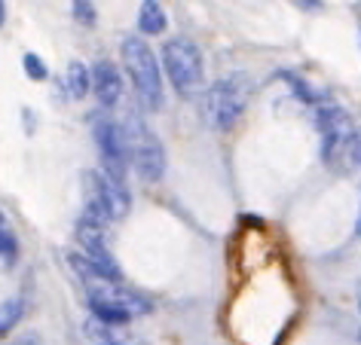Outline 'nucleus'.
Returning a JSON list of instances; mask_svg holds the SVG:
<instances>
[{
	"mask_svg": "<svg viewBox=\"0 0 361 345\" xmlns=\"http://www.w3.org/2000/svg\"><path fill=\"white\" fill-rule=\"evenodd\" d=\"M68 266L74 269V275L80 278L86 296H89V308H92V318H98L102 324L120 327L129 324L132 318L147 315L150 312V299L135 294V290L123 287L120 278L107 275L102 266H95L86 253H68Z\"/></svg>",
	"mask_w": 361,
	"mask_h": 345,
	"instance_id": "1",
	"label": "nucleus"
},
{
	"mask_svg": "<svg viewBox=\"0 0 361 345\" xmlns=\"http://www.w3.org/2000/svg\"><path fill=\"white\" fill-rule=\"evenodd\" d=\"M251 95H255V83L248 74H230L209 86V92L202 95V113L209 120L212 129L230 132L233 125L242 120V113L248 111Z\"/></svg>",
	"mask_w": 361,
	"mask_h": 345,
	"instance_id": "2",
	"label": "nucleus"
},
{
	"mask_svg": "<svg viewBox=\"0 0 361 345\" xmlns=\"http://www.w3.org/2000/svg\"><path fill=\"white\" fill-rule=\"evenodd\" d=\"M120 52H123L126 74L132 80L138 101L150 113L162 111V74H159V61L153 56V49L144 43V37H126Z\"/></svg>",
	"mask_w": 361,
	"mask_h": 345,
	"instance_id": "3",
	"label": "nucleus"
},
{
	"mask_svg": "<svg viewBox=\"0 0 361 345\" xmlns=\"http://www.w3.org/2000/svg\"><path fill=\"white\" fill-rule=\"evenodd\" d=\"M162 70H166L169 83L175 86L178 95L193 98L205 80V65H202L200 46H196L190 37L166 40V46H162Z\"/></svg>",
	"mask_w": 361,
	"mask_h": 345,
	"instance_id": "4",
	"label": "nucleus"
},
{
	"mask_svg": "<svg viewBox=\"0 0 361 345\" xmlns=\"http://www.w3.org/2000/svg\"><path fill=\"white\" fill-rule=\"evenodd\" d=\"M83 196H86V211L98 223H114L129 214V187L126 180L111 177L107 171H86L83 175Z\"/></svg>",
	"mask_w": 361,
	"mask_h": 345,
	"instance_id": "5",
	"label": "nucleus"
},
{
	"mask_svg": "<svg viewBox=\"0 0 361 345\" xmlns=\"http://www.w3.org/2000/svg\"><path fill=\"white\" fill-rule=\"evenodd\" d=\"M126 134H129V150H132V168L144 180H159L166 175V150L162 141L144 125L141 116H126Z\"/></svg>",
	"mask_w": 361,
	"mask_h": 345,
	"instance_id": "6",
	"label": "nucleus"
},
{
	"mask_svg": "<svg viewBox=\"0 0 361 345\" xmlns=\"http://www.w3.org/2000/svg\"><path fill=\"white\" fill-rule=\"evenodd\" d=\"M319 134H322V159L328 162L331 168L340 165V159H352V141H355V132H352V123H349V113L340 111L334 104H324L319 116Z\"/></svg>",
	"mask_w": 361,
	"mask_h": 345,
	"instance_id": "7",
	"label": "nucleus"
},
{
	"mask_svg": "<svg viewBox=\"0 0 361 345\" xmlns=\"http://www.w3.org/2000/svg\"><path fill=\"white\" fill-rule=\"evenodd\" d=\"M95 147L98 156H102V171H107L116 180H126V168L132 162V150H129V134H126L123 125H116L114 120H95Z\"/></svg>",
	"mask_w": 361,
	"mask_h": 345,
	"instance_id": "8",
	"label": "nucleus"
},
{
	"mask_svg": "<svg viewBox=\"0 0 361 345\" xmlns=\"http://www.w3.org/2000/svg\"><path fill=\"white\" fill-rule=\"evenodd\" d=\"M77 242H80V253H86L89 260L95 263V266H102L107 275L120 278V269H116V260L111 257V251H107V235H104V223H98L95 217L83 214L77 220Z\"/></svg>",
	"mask_w": 361,
	"mask_h": 345,
	"instance_id": "9",
	"label": "nucleus"
},
{
	"mask_svg": "<svg viewBox=\"0 0 361 345\" xmlns=\"http://www.w3.org/2000/svg\"><path fill=\"white\" fill-rule=\"evenodd\" d=\"M92 92L102 107H114L123 98V77L114 61H95L92 65Z\"/></svg>",
	"mask_w": 361,
	"mask_h": 345,
	"instance_id": "10",
	"label": "nucleus"
},
{
	"mask_svg": "<svg viewBox=\"0 0 361 345\" xmlns=\"http://www.w3.org/2000/svg\"><path fill=\"white\" fill-rule=\"evenodd\" d=\"M138 28L141 34H162L166 31V10H162L159 0H144L138 10Z\"/></svg>",
	"mask_w": 361,
	"mask_h": 345,
	"instance_id": "11",
	"label": "nucleus"
},
{
	"mask_svg": "<svg viewBox=\"0 0 361 345\" xmlns=\"http://www.w3.org/2000/svg\"><path fill=\"white\" fill-rule=\"evenodd\" d=\"M68 92H71V98H86L89 92H92V70H89L83 61H71L68 65Z\"/></svg>",
	"mask_w": 361,
	"mask_h": 345,
	"instance_id": "12",
	"label": "nucleus"
},
{
	"mask_svg": "<svg viewBox=\"0 0 361 345\" xmlns=\"http://www.w3.org/2000/svg\"><path fill=\"white\" fill-rule=\"evenodd\" d=\"M25 312V303H22V296H10L4 303V312H0V333H10L16 324H19V318Z\"/></svg>",
	"mask_w": 361,
	"mask_h": 345,
	"instance_id": "13",
	"label": "nucleus"
},
{
	"mask_svg": "<svg viewBox=\"0 0 361 345\" xmlns=\"http://www.w3.org/2000/svg\"><path fill=\"white\" fill-rule=\"evenodd\" d=\"M0 253H4V263L6 266H13L16 260H19V242H16V232L10 223H0Z\"/></svg>",
	"mask_w": 361,
	"mask_h": 345,
	"instance_id": "14",
	"label": "nucleus"
},
{
	"mask_svg": "<svg viewBox=\"0 0 361 345\" xmlns=\"http://www.w3.org/2000/svg\"><path fill=\"white\" fill-rule=\"evenodd\" d=\"M22 68H25V74H28L34 83H43V80H47V65H43L34 52H25L22 56Z\"/></svg>",
	"mask_w": 361,
	"mask_h": 345,
	"instance_id": "15",
	"label": "nucleus"
},
{
	"mask_svg": "<svg viewBox=\"0 0 361 345\" xmlns=\"http://www.w3.org/2000/svg\"><path fill=\"white\" fill-rule=\"evenodd\" d=\"M74 19L80 25H86V28H92L95 25V6L89 4V0H74Z\"/></svg>",
	"mask_w": 361,
	"mask_h": 345,
	"instance_id": "16",
	"label": "nucleus"
},
{
	"mask_svg": "<svg viewBox=\"0 0 361 345\" xmlns=\"http://www.w3.org/2000/svg\"><path fill=\"white\" fill-rule=\"evenodd\" d=\"M291 4L303 13H319L322 10V0H291Z\"/></svg>",
	"mask_w": 361,
	"mask_h": 345,
	"instance_id": "17",
	"label": "nucleus"
},
{
	"mask_svg": "<svg viewBox=\"0 0 361 345\" xmlns=\"http://www.w3.org/2000/svg\"><path fill=\"white\" fill-rule=\"evenodd\" d=\"M6 345H40V339H37V333H22V336H16V339H10Z\"/></svg>",
	"mask_w": 361,
	"mask_h": 345,
	"instance_id": "18",
	"label": "nucleus"
},
{
	"mask_svg": "<svg viewBox=\"0 0 361 345\" xmlns=\"http://www.w3.org/2000/svg\"><path fill=\"white\" fill-rule=\"evenodd\" d=\"M352 162L361 168V134H355V141H352Z\"/></svg>",
	"mask_w": 361,
	"mask_h": 345,
	"instance_id": "19",
	"label": "nucleus"
},
{
	"mask_svg": "<svg viewBox=\"0 0 361 345\" xmlns=\"http://www.w3.org/2000/svg\"><path fill=\"white\" fill-rule=\"evenodd\" d=\"M358 235H361V214H358Z\"/></svg>",
	"mask_w": 361,
	"mask_h": 345,
	"instance_id": "20",
	"label": "nucleus"
},
{
	"mask_svg": "<svg viewBox=\"0 0 361 345\" xmlns=\"http://www.w3.org/2000/svg\"><path fill=\"white\" fill-rule=\"evenodd\" d=\"M358 312H361V303H358Z\"/></svg>",
	"mask_w": 361,
	"mask_h": 345,
	"instance_id": "21",
	"label": "nucleus"
},
{
	"mask_svg": "<svg viewBox=\"0 0 361 345\" xmlns=\"http://www.w3.org/2000/svg\"><path fill=\"white\" fill-rule=\"evenodd\" d=\"M358 339H361V333H358Z\"/></svg>",
	"mask_w": 361,
	"mask_h": 345,
	"instance_id": "22",
	"label": "nucleus"
},
{
	"mask_svg": "<svg viewBox=\"0 0 361 345\" xmlns=\"http://www.w3.org/2000/svg\"><path fill=\"white\" fill-rule=\"evenodd\" d=\"M104 345H111V342H104Z\"/></svg>",
	"mask_w": 361,
	"mask_h": 345,
	"instance_id": "23",
	"label": "nucleus"
}]
</instances>
